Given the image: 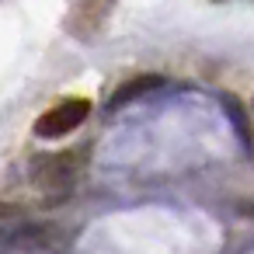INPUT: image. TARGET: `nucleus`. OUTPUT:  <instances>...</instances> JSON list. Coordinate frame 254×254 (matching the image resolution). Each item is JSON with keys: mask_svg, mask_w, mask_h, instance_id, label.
Wrapping results in <instances>:
<instances>
[{"mask_svg": "<svg viewBox=\"0 0 254 254\" xmlns=\"http://www.w3.org/2000/svg\"><path fill=\"white\" fill-rule=\"evenodd\" d=\"M73 178H77L73 153H46V157H35L32 181H35V188L46 195V205L66 202L70 191H73Z\"/></svg>", "mask_w": 254, "mask_h": 254, "instance_id": "obj_1", "label": "nucleus"}, {"mask_svg": "<svg viewBox=\"0 0 254 254\" xmlns=\"http://www.w3.org/2000/svg\"><path fill=\"white\" fill-rule=\"evenodd\" d=\"M91 115V101L87 98H66L53 108H46L39 119H35V132L42 139H60V136H70L73 129H80Z\"/></svg>", "mask_w": 254, "mask_h": 254, "instance_id": "obj_2", "label": "nucleus"}, {"mask_svg": "<svg viewBox=\"0 0 254 254\" xmlns=\"http://www.w3.org/2000/svg\"><path fill=\"white\" fill-rule=\"evenodd\" d=\"M119 0H70L66 11V28L77 39H94L101 32V25L108 21V14L115 11Z\"/></svg>", "mask_w": 254, "mask_h": 254, "instance_id": "obj_3", "label": "nucleus"}, {"mask_svg": "<svg viewBox=\"0 0 254 254\" xmlns=\"http://www.w3.org/2000/svg\"><path fill=\"white\" fill-rule=\"evenodd\" d=\"M164 84V77H157V73H139V77H129V80H122L119 87H115V94H108V112H119V108H126L129 101H136V98H143V94H150V91H157Z\"/></svg>", "mask_w": 254, "mask_h": 254, "instance_id": "obj_4", "label": "nucleus"}, {"mask_svg": "<svg viewBox=\"0 0 254 254\" xmlns=\"http://www.w3.org/2000/svg\"><path fill=\"white\" fill-rule=\"evenodd\" d=\"M219 101H223V108H226V119L237 126V136H240V143H244V150H251L254 146V132H251V112L244 108V101L240 98H233V94H219Z\"/></svg>", "mask_w": 254, "mask_h": 254, "instance_id": "obj_5", "label": "nucleus"}, {"mask_svg": "<svg viewBox=\"0 0 254 254\" xmlns=\"http://www.w3.org/2000/svg\"><path fill=\"white\" fill-rule=\"evenodd\" d=\"M49 244V233L42 230V226H21V230H14V233H7L4 237V247L7 251H42Z\"/></svg>", "mask_w": 254, "mask_h": 254, "instance_id": "obj_6", "label": "nucleus"}]
</instances>
